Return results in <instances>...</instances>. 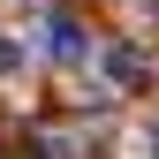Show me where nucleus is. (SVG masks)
Wrapping results in <instances>:
<instances>
[{
	"label": "nucleus",
	"mask_w": 159,
	"mask_h": 159,
	"mask_svg": "<svg viewBox=\"0 0 159 159\" xmlns=\"http://www.w3.org/2000/svg\"><path fill=\"white\" fill-rule=\"evenodd\" d=\"M15 61H23V53H15V46H8V38H0V68H15Z\"/></svg>",
	"instance_id": "3"
},
{
	"label": "nucleus",
	"mask_w": 159,
	"mask_h": 159,
	"mask_svg": "<svg viewBox=\"0 0 159 159\" xmlns=\"http://www.w3.org/2000/svg\"><path fill=\"white\" fill-rule=\"evenodd\" d=\"M38 53H46V61H84L91 38H84V23H76V15H53V23L38 30Z\"/></svg>",
	"instance_id": "1"
},
{
	"label": "nucleus",
	"mask_w": 159,
	"mask_h": 159,
	"mask_svg": "<svg viewBox=\"0 0 159 159\" xmlns=\"http://www.w3.org/2000/svg\"><path fill=\"white\" fill-rule=\"evenodd\" d=\"M98 68H106V84H144V53H136V46H106Z\"/></svg>",
	"instance_id": "2"
}]
</instances>
